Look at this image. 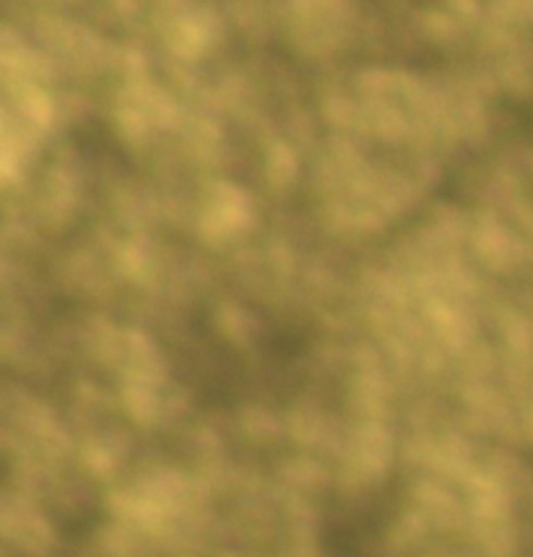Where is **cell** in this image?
<instances>
[{
	"label": "cell",
	"mask_w": 533,
	"mask_h": 557,
	"mask_svg": "<svg viewBox=\"0 0 533 557\" xmlns=\"http://www.w3.org/2000/svg\"><path fill=\"white\" fill-rule=\"evenodd\" d=\"M170 347V368L188 394L203 407H232L256 383L252 360L222 331L201 326L177 334Z\"/></svg>",
	"instance_id": "6da1fadb"
}]
</instances>
